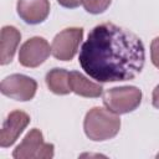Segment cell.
I'll return each instance as SVG.
<instances>
[{"label":"cell","instance_id":"6da1fadb","mask_svg":"<svg viewBox=\"0 0 159 159\" xmlns=\"http://www.w3.org/2000/svg\"><path fill=\"white\" fill-rule=\"evenodd\" d=\"M78 62L98 82L130 81L144 67L145 50L134 32L113 22H103L89 31L81 47Z\"/></svg>","mask_w":159,"mask_h":159},{"label":"cell","instance_id":"7a4b0ae2","mask_svg":"<svg viewBox=\"0 0 159 159\" xmlns=\"http://www.w3.org/2000/svg\"><path fill=\"white\" fill-rule=\"evenodd\" d=\"M83 129L91 140L104 142L118 134L120 129V118L109 109L93 107L86 113Z\"/></svg>","mask_w":159,"mask_h":159},{"label":"cell","instance_id":"3957f363","mask_svg":"<svg viewBox=\"0 0 159 159\" xmlns=\"http://www.w3.org/2000/svg\"><path fill=\"white\" fill-rule=\"evenodd\" d=\"M142 103V91L135 86L113 87L104 92L103 104L116 114H127L135 111Z\"/></svg>","mask_w":159,"mask_h":159},{"label":"cell","instance_id":"277c9868","mask_svg":"<svg viewBox=\"0 0 159 159\" xmlns=\"http://www.w3.org/2000/svg\"><path fill=\"white\" fill-rule=\"evenodd\" d=\"M53 154L55 145L45 143L43 135L37 128L31 129L12 152L15 159H50Z\"/></svg>","mask_w":159,"mask_h":159},{"label":"cell","instance_id":"5b68a950","mask_svg":"<svg viewBox=\"0 0 159 159\" xmlns=\"http://www.w3.org/2000/svg\"><path fill=\"white\" fill-rule=\"evenodd\" d=\"M83 39L82 27H67L60 31L51 45V53L58 61H71Z\"/></svg>","mask_w":159,"mask_h":159},{"label":"cell","instance_id":"8992f818","mask_svg":"<svg viewBox=\"0 0 159 159\" xmlns=\"http://www.w3.org/2000/svg\"><path fill=\"white\" fill-rule=\"evenodd\" d=\"M0 91L4 96L11 99L26 102L35 97L37 91V82L32 77L21 73H14L1 81Z\"/></svg>","mask_w":159,"mask_h":159},{"label":"cell","instance_id":"52a82bcc","mask_svg":"<svg viewBox=\"0 0 159 159\" xmlns=\"http://www.w3.org/2000/svg\"><path fill=\"white\" fill-rule=\"evenodd\" d=\"M51 47L43 37L35 36L26 40L19 50V62L24 67L35 68L42 65L50 56Z\"/></svg>","mask_w":159,"mask_h":159},{"label":"cell","instance_id":"ba28073f","mask_svg":"<svg viewBox=\"0 0 159 159\" xmlns=\"http://www.w3.org/2000/svg\"><path fill=\"white\" fill-rule=\"evenodd\" d=\"M30 123V116L20 109L12 111L7 114L5 122L2 123L1 130H0V147L1 148H9L11 147L20 134L24 132V129Z\"/></svg>","mask_w":159,"mask_h":159},{"label":"cell","instance_id":"9c48e42d","mask_svg":"<svg viewBox=\"0 0 159 159\" xmlns=\"http://www.w3.org/2000/svg\"><path fill=\"white\" fill-rule=\"evenodd\" d=\"M17 15L29 25L43 22L50 14L48 0H17Z\"/></svg>","mask_w":159,"mask_h":159},{"label":"cell","instance_id":"30bf717a","mask_svg":"<svg viewBox=\"0 0 159 159\" xmlns=\"http://www.w3.org/2000/svg\"><path fill=\"white\" fill-rule=\"evenodd\" d=\"M21 40V34L15 26H4L0 32V65L10 63Z\"/></svg>","mask_w":159,"mask_h":159},{"label":"cell","instance_id":"8fae6325","mask_svg":"<svg viewBox=\"0 0 159 159\" xmlns=\"http://www.w3.org/2000/svg\"><path fill=\"white\" fill-rule=\"evenodd\" d=\"M70 88L73 93L86 98H98L103 93V87L99 83L89 81L78 71L70 72Z\"/></svg>","mask_w":159,"mask_h":159},{"label":"cell","instance_id":"7c38bea8","mask_svg":"<svg viewBox=\"0 0 159 159\" xmlns=\"http://www.w3.org/2000/svg\"><path fill=\"white\" fill-rule=\"evenodd\" d=\"M68 78H70V72L68 71H66L65 68L55 67V68L50 70L46 73L45 81H46V84H47L48 89L52 93L63 96V94H68L70 92H72L71 88H70Z\"/></svg>","mask_w":159,"mask_h":159},{"label":"cell","instance_id":"4fadbf2b","mask_svg":"<svg viewBox=\"0 0 159 159\" xmlns=\"http://www.w3.org/2000/svg\"><path fill=\"white\" fill-rule=\"evenodd\" d=\"M111 2L112 0H82V5L84 10L93 15L104 12L109 7Z\"/></svg>","mask_w":159,"mask_h":159},{"label":"cell","instance_id":"5bb4252c","mask_svg":"<svg viewBox=\"0 0 159 159\" xmlns=\"http://www.w3.org/2000/svg\"><path fill=\"white\" fill-rule=\"evenodd\" d=\"M150 58L153 65L159 70V36L152 40L150 43Z\"/></svg>","mask_w":159,"mask_h":159},{"label":"cell","instance_id":"9a60e30c","mask_svg":"<svg viewBox=\"0 0 159 159\" xmlns=\"http://www.w3.org/2000/svg\"><path fill=\"white\" fill-rule=\"evenodd\" d=\"M57 2L63 7L75 9V7H78L82 4V0H57Z\"/></svg>","mask_w":159,"mask_h":159},{"label":"cell","instance_id":"2e32d148","mask_svg":"<svg viewBox=\"0 0 159 159\" xmlns=\"http://www.w3.org/2000/svg\"><path fill=\"white\" fill-rule=\"evenodd\" d=\"M152 103L155 108L159 109V84L155 86V88L153 89V93H152Z\"/></svg>","mask_w":159,"mask_h":159},{"label":"cell","instance_id":"e0dca14e","mask_svg":"<svg viewBox=\"0 0 159 159\" xmlns=\"http://www.w3.org/2000/svg\"><path fill=\"white\" fill-rule=\"evenodd\" d=\"M157 158H159V153H158V154H157Z\"/></svg>","mask_w":159,"mask_h":159}]
</instances>
